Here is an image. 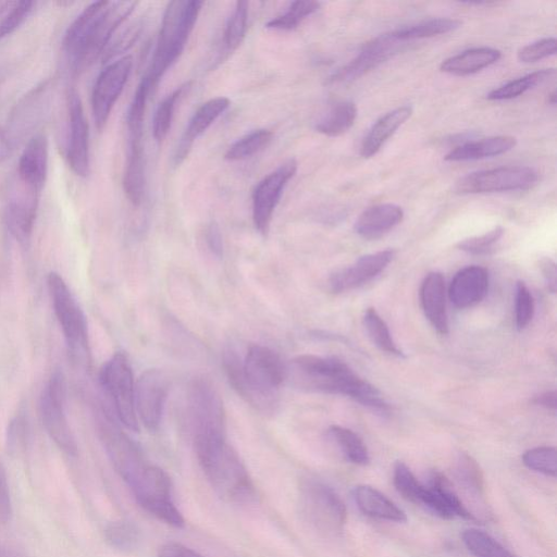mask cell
Instances as JSON below:
<instances>
[{
	"label": "cell",
	"instance_id": "cell-44",
	"mask_svg": "<svg viewBox=\"0 0 557 557\" xmlns=\"http://www.w3.org/2000/svg\"><path fill=\"white\" fill-rule=\"evenodd\" d=\"M320 8L317 1H295L288 9L271 18L265 27L275 30H293Z\"/></svg>",
	"mask_w": 557,
	"mask_h": 557
},
{
	"label": "cell",
	"instance_id": "cell-33",
	"mask_svg": "<svg viewBox=\"0 0 557 557\" xmlns=\"http://www.w3.org/2000/svg\"><path fill=\"white\" fill-rule=\"evenodd\" d=\"M429 487L442 499L453 517H459L468 521H478V517L468 509L455 491L451 482L438 470H432L429 474Z\"/></svg>",
	"mask_w": 557,
	"mask_h": 557
},
{
	"label": "cell",
	"instance_id": "cell-54",
	"mask_svg": "<svg viewBox=\"0 0 557 557\" xmlns=\"http://www.w3.org/2000/svg\"><path fill=\"white\" fill-rule=\"evenodd\" d=\"M206 242L211 252L221 258L223 256V242L219 226L211 222L206 230Z\"/></svg>",
	"mask_w": 557,
	"mask_h": 557
},
{
	"label": "cell",
	"instance_id": "cell-46",
	"mask_svg": "<svg viewBox=\"0 0 557 557\" xmlns=\"http://www.w3.org/2000/svg\"><path fill=\"white\" fill-rule=\"evenodd\" d=\"M36 5L34 1L12 2L0 17V40L16 32L32 15Z\"/></svg>",
	"mask_w": 557,
	"mask_h": 557
},
{
	"label": "cell",
	"instance_id": "cell-4",
	"mask_svg": "<svg viewBox=\"0 0 557 557\" xmlns=\"http://www.w3.org/2000/svg\"><path fill=\"white\" fill-rule=\"evenodd\" d=\"M194 447L205 475L223 499L237 504L253 499L252 481L225 436H195Z\"/></svg>",
	"mask_w": 557,
	"mask_h": 557
},
{
	"label": "cell",
	"instance_id": "cell-31",
	"mask_svg": "<svg viewBox=\"0 0 557 557\" xmlns=\"http://www.w3.org/2000/svg\"><path fill=\"white\" fill-rule=\"evenodd\" d=\"M123 188L127 199L138 207L145 190V160L143 144H128L123 174Z\"/></svg>",
	"mask_w": 557,
	"mask_h": 557
},
{
	"label": "cell",
	"instance_id": "cell-45",
	"mask_svg": "<svg viewBox=\"0 0 557 557\" xmlns=\"http://www.w3.org/2000/svg\"><path fill=\"white\" fill-rule=\"evenodd\" d=\"M107 542L123 552L133 550L139 543V531L129 521L116 520L109 523L104 530Z\"/></svg>",
	"mask_w": 557,
	"mask_h": 557
},
{
	"label": "cell",
	"instance_id": "cell-17",
	"mask_svg": "<svg viewBox=\"0 0 557 557\" xmlns=\"http://www.w3.org/2000/svg\"><path fill=\"white\" fill-rule=\"evenodd\" d=\"M400 45V41L396 40L391 33L380 35L364 44L360 52L351 61L338 69L329 78V82L332 84H343L361 77L397 53Z\"/></svg>",
	"mask_w": 557,
	"mask_h": 557
},
{
	"label": "cell",
	"instance_id": "cell-42",
	"mask_svg": "<svg viewBox=\"0 0 557 557\" xmlns=\"http://www.w3.org/2000/svg\"><path fill=\"white\" fill-rule=\"evenodd\" d=\"M188 86L189 84H185L177 87L174 91L168 95L157 107L152 120V134L154 140L158 144H161L168 136L171 129L177 101H180V99L182 98L186 90V87Z\"/></svg>",
	"mask_w": 557,
	"mask_h": 557
},
{
	"label": "cell",
	"instance_id": "cell-49",
	"mask_svg": "<svg viewBox=\"0 0 557 557\" xmlns=\"http://www.w3.org/2000/svg\"><path fill=\"white\" fill-rule=\"evenodd\" d=\"M504 234L502 226H496L492 231L481 235L463 239L457 244V247L472 255H483L491 251L493 246L500 239Z\"/></svg>",
	"mask_w": 557,
	"mask_h": 557
},
{
	"label": "cell",
	"instance_id": "cell-18",
	"mask_svg": "<svg viewBox=\"0 0 557 557\" xmlns=\"http://www.w3.org/2000/svg\"><path fill=\"white\" fill-rule=\"evenodd\" d=\"M18 184L10 194L4 220L13 238L20 245L27 246L33 235L40 194Z\"/></svg>",
	"mask_w": 557,
	"mask_h": 557
},
{
	"label": "cell",
	"instance_id": "cell-28",
	"mask_svg": "<svg viewBox=\"0 0 557 557\" xmlns=\"http://www.w3.org/2000/svg\"><path fill=\"white\" fill-rule=\"evenodd\" d=\"M412 108L403 106L382 115L370 128L360 147L363 158L374 156L385 141L411 116Z\"/></svg>",
	"mask_w": 557,
	"mask_h": 557
},
{
	"label": "cell",
	"instance_id": "cell-2",
	"mask_svg": "<svg viewBox=\"0 0 557 557\" xmlns=\"http://www.w3.org/2000/svg\"><path fill=\"white\" fill-rule=\"evenodd\" d=\"M135 5V2L96 1L75 17L62 41L63 52L75 73L88 69L106 52L119 26Z\"/></svg>",
	"mask_w": 557,
	"mask_h": 557
},
{
	"label": "cell",
	"instance_id": "cell-39",
	"mask_svg": "<svg viewBox=\"0 0 557 557\" xmlns=\"http://www.w3.org/2000/svg\"><path fill=\"white\" fill-rule=\"evenodd\" d=\"M393 482L396 491L408 502L424 506L428 487L421 484L411 470L403 461L394 465Z\"/></svg>",
	"mask_w": 557,
	"mask_h": 557
},
{
	"label": "cell",
	"instance_id": "cell-56",
	"mask_svg": "<svg viewBox=\"0 0 557 557\" xmlns=\"http://www.w3.org/2000/svg\"><path fill=\"white\" fill-rule=\"evenodd\" d=\"M13 148L14 144L9 133L4 127L0 126V163L10 157Z\"/></svg>",
	"mask_w": 557,
	"mask_h": 557
},
{
	"label": "cell",
	"instance_id": "cell-21",
	"mask_svg": "<svg viewBox=\"0 0 557 557\" xmlns=\"http://www.w3.org/2000/svg\"><path fill=\"white\" fill-rule=\"evenodd\" d=\"M230 107L225 97H215L202 103L191 115L174 151L172 163L178 166L189 154L195 140L201 136Z\"/></svg>",
	"mask_w": 557,
	"mask_h": 557
},
{
	"label": "cell",
	"instance_id": "cell-15",
	"mask_svg": "<svg viewBox=\"0 0 557 557\" xmlns=\"http://www.w3.org/2000/svg\"><path fill=\"white\" fill-rule=\"evenodd\" d=\"M168 392V377L158 369L144 371L135 383L137 419L151 432L158 430L161 423Z\"/></svg>",
	"mask_w": 557,
	"mask_h": 557
},
{
	"label": "cell",
	"instance_id": "cell-36",
	"mask_svg": "<svg viewBox=\"0 0 557 557\" xmlns=\"http://www.w3.org/2000/svg\"><path fill=\"white\" fill-rule=\"evenodd\" d=\"M555 69H544L529 73L522 77L507 82L506 84L493 89L486 96L490 100H508L516 98L529 89L543 84L555 76Z\"/></svg>",
	"mask_w": 557,
	"mask_h": 557
},
{
	"label": "cell",
	"instance_id": "cell-59",
	"mask_svg": "<svg viewBox=\"0 0 557 557\" xmlns=\"http://www.w3.org/2000/svg\"><path fill=\"white\" fill-rule=\"evenodd\" d=\"M548 101L552 103V104H555L556 103V91H552V94H549L548 96Z\"/></svg>",
	"mask_w": 557,
	"mask_h": 557
},
{
	"label": "cell",
	"instance_id": "cell-30",
	"mask_svg": "<svg viewBox=\"0 0 557 557\" xmlns=\"http://www.w3.org/2000/svg\"><path fill=\"white\" fill-rule=\"evenodd\" d=\"M500 57V51L494 48H472L445 59L440 69L447 74L466 76L494 64Z\"/></svg>",
	"mask_w": 557,
	"mask_h": 557
},
{
	"label": "cell",
	"instance_id": "cell-48",
	"mask_svg": "<svg viewBox=\"0 0 557 557\" xmlns=\"http://www.w3.org/2000/svg\"><path fill=\"white\" fill-rule=\"evenodd\" d=\"M29 436L28 421L24 411L16 413L9 422L5 434V445L12 455L25 451Z\"/></svg>",
	"mask_w": 557,
	"mask_h": 557
},
{
	"label": "cell",
	"instance_id": "cell-35",
	"mask_svg": "<svg viewBox=\"0 0 557 557\" xmlns=\"http://www.w3.org/2000/svg\"><path fill=\"white\" fill-rule=\"evenodd\" d=\"M461 22L455 18H432L391 32L400 41L429 38L457 29Z\"/></svg>",
	"mask_w": 557,
	"mask_h": 557
},
{
	"label": "cell",
	"instance_id": "cell-34",
	"mask_svg": "<svg viewBox=\"0 0 557 557\" xmlns=\"http://www.w3.org/2000/svg\"><path fill=\"white\" fill-rule=\"evenodd\" d=\"M248 24V2L237 1L230 15L223 36V48L219 62L232 54L243 42Z\"/></svg>",
	"mask_w": 557,
	"mask_h": 557
},
{
	"label": "cell",
	"instance_id": "cell-24",
	"mask_svg": "<svg viewBox=\"0 0 557 557\" xmlns=\"http://www.w3.org/2000/svg\"><path fill=\"white\" fill-rule=\"evenodd\" d=\"M421 305L426 319L442 335L448 333L445 282L440 272H430L420 289Z\"/></svg>",
	"mask_w": 557,
	"mask_h": 557
},
{
	"label": "cell",
	"instance_id": "cell-43",
	"mask_svg": "<svg viewBox=\"0 0 557 557\" xmlns=\"http://www.w3.org/2000/svg\"><path fill=\"white\" fill-rule=\"evenodd\" d=\"M455 478L468 493L480 497L484 490L483 473L479 463L468 454H460L455 465Z\"/></svg>",
	"mask_w": 557,
	"mask_h": 557
},
{
	"label": "cell",
	"instance_id": "cell-41",
	"mask_svg": "<svg viewBox=\"0 0 557 557\" xmlns=\"http://www.w3.org/2000/svg\"><path fill=\"white\" fill-rule=\"evenodd\" d=\"M362 320L369 337L376 347L387 354L403 356L401 350L396 346L391 335L387 324L374 308H368Z\"/></svg>",
	"mask_w": 557,
	"mask_h": 557
},
{
	"label": "cell",
	"instance_id": "cell-57",
	"mask_svg": "<svg viewBox=\"0 0 557 557\" xmlns=\"http://www.w3.org/2000/svg\"><path fill=\"white\" fill-rule=\"evenodd\" d=\"M556 398H557L556 392L549 391V392H545L539 396H535V398L533 399V403L539 406L545 407L547 409L555 410L556 406H557Z\"/></svg>",
	"mask_w": 557,
	"mask_h": 557
},
{
	"label": "cell",
	"instance_id": "cell-32",
	"mask_svg": "<svg viewBox=\"0 0 557 557\" xmlns=\"http://www.w3.org/2000/svg\"><path fill=\"white\" fill-rule=\"evenodd\" d=\"M357 108L351 101H342L334 104L325 115L315 124L317 132L336 137L345 134L354 125Z\"/></svg>",
	"mask_w": 557,
	"mask_h": 557
},
{
	"label": "cell",
	"instance_id": "cell-38",
	"mask_svg": "<svg viewBox=\"0 0 557 557\" xmlns=\"http://www.w3.org/2000/svg\"><path fill=\"white\" fill-rule=\"evenodd\" d=\"M467 549L475 557H518L488 533L470 528L461 533Z\"/></svg>",
	"mask_w": 557,
	"mask_h": 557
},
{
	"label": "cell",
	"instance_id": "cell-9",
	"mask_svg": "<svg viewBox=\"0 0 557 557\" xmlns=\"http://www.w3.org/2000/svg\"><path fill=\"white\" fill-rule=\"evenodd\" d=\"M300 507L306 520L321 534L336 536L343 532L347 511L339 495L327 484L306 480L300 485Z\"/></svg>",
	"mask_w": 557,
	"mask_h": 557
},
{
	"label": "cell",
	"instance_id": "cell-6",
	"mask_svg": "<svg viewBox=\"0 0 557 557\" xmlns=\"http://www.w3.org/2000/svg\"><path fill=\"white\" fill-rule=\"evenodd\" d=\"M47 286L53 312L72 360L82 366L87 364L89 342L87 321L83 309L59 273L50 272L48 274Z\"/></svg>",
	"mask_w": 557,
	"mask_h": 557
},
{
	"label": "cell",
	"instance_id": "cell-22",
	"mask_svg": "<svg viewBox=\"0 0 557 557\" xmlns=\"http://www.w3.org/2000/svg\"><path fill=\"white\" fill-rule=\"evenodd\" d=\"M49 87L48 83H42L16 104L10 117V126L5 128L14 146L16 140L23 138L36 127L45 114L44 112L48 106Z\"/></svg>",
	"mask_w": 557,
	"mask_h": 557
},
{
	"label": "cell",
	"instance_id": "cell-40",
	"mask_svg": "<svg viewBox=\"0 0 557 557\" xmlns=\"http://www.w3.org/2000/svg\"><path fill=\"white\" fill-rule=\"evenodd\" d=\"M273 133L265 128L252 131L234 141L226 150L224 158L228 161H240L252 157L269 146Z\"/></svg>",
	"mask_w": 557,
	"mask_h": 557
},
{
	"label": "cell",
	"instance_id": "cell-26",
	"mask_svg": "<svg viewBox=\"0 0 557 557\" xmlns=\"http://www.w3.org/2000/svg\"><path fill=\"white\" fill-rule=\"evenodd\" d=\"M352 497L358 509L368 517L399 523L407 521L406 512L371 485L355 486Z\"/></svg>",
	"mask_w": 557,
	"mask_h": 557
},
{
	"label": "cell",
	"instance_id": "cell-29",
	"mask_svg": "<svg viewBox=\"0 0 557 557\" xmlns=\"http://www.w3.org/2000/svg\"><path fill=\"white\" fill-rule=\"evenodd\" d=\"M517 145L512 136L500 135L479 140L467 141L451 149L444 159L446 161H469L495 157L511 150Z\"/></svg>",
	"mask_w": 557,
	"mask_h": 557
},
{
	"label": "cell",
	"instance_id": "cell-1",
	"mask_svg": "<svg viewBox=\"0 0 557 557\" xmlns=\"http://www.w3.org/2000/svg\"><path fill=\"white\" fill-rule=\"evenodd\" d=\"M222 360L230 384L243 399L262 413L275 411L277 389L287 376V368L275 351L252 345L240 358L228 348Z\"/></svg>",
	"mask_w": 557,
	"mask_h": 557
},
{
	"label": "cell",
	"instance_id": "cell-23",
	"mask_svg": "<svg viewBox=\"0 0 557 557\" xmlns=\"http://www.w3.org/2000/svg\"><path fill=\"white\" fill-rule=\"evenodd\" d=\"M488 290V272L479 265L458 271L450 282L448 296L457 308H468L480 302Z\"/></svg>",
	"mask_w": 557,
	"mask_h": 557
},
{
	"label": "cell",
	"instance_id": "cell-50",
	"mask_svg": "<svg viewBox=\"0 0 557 557\" xmlns=\"http://www.w3.org/2000/svg\"><path fill=\"white\" fill-rule=\"evenodd\" d=\"M534 313V301L528 286L519 281L516 285V325L523 330L531 322Z\"/></svg>",
	"mask_w": 557,
	"mask_h": 557
},
{
	"label": "cell",
	"instance_id": "cell-25",
	"mask_svg": "<svg viewBox=\"0 0 557 557\" xmlns=\"http://www.w3.org/2000/svg\"><path fill=\"white\" fill-rule=\"evenodd\" d=\"M403 209L394 203H379L366 209L356 220L355 232L367 239L379 238L403 221Z\"/></svg>",
	"mask_w": 557,
	"mask_h": 557
},
{
	"label": "cell",
	"instance_id": "cell-37",
	"mask_svg": "<svg viewBox=\"0 0 557 557\" xmlns=\"http://www.w3.org/2000/svg\"><path fill=\"white\" fill-rule=\"evenodd\" d=\"M329 433L348 461L358 466L369 465L368 448L354 431L341 425H331Z\"/></svg>",
	"mask_w": 557,
	"mask_h": 557
},
{
	"label": "cell",
	"instance_id": "cell-14",
	"mask_svg": "<svg viewBox=\"0 0 557 557\" xmlns=\"http://www.w3.org/2000/svg\"><path fill=\"white\" fill-rule=\"evenodd\" d=\"M296 171L297 162L287 160L256 185L252 191V221L260 234H267L284 188Z\"/></svg>",
	"mask_w": 557,
	"mask_h": 557
},
{
	"label": "cell",
	"instance_id": "cell-58",
	"mask_svg": "<svg viewBox=\"0 0 557 557\" xmlns=\"http://www.w3.org/2000/svg\"><path fill=\"white\" fill-rule=\"evenodd\" d=\"M0 557H21L8 545L0 541Z\"/></svg>",
	"mask_w": 557,
	"mask_h": 557
},
{
	"label": "cell",
	"instance_id": "cell-13",
	"mask_svg": "<svg viewBox=\"0 0 557 557\" xmlns=\"http://www.w3.org/2000/svg\"><path fill=\"white\" fill-rule=\"evenodd\" d=\"M133 66L131 55L109 63L98 75L91 92V111L98 131H102L111 111L129 77Z\"/></svg>",
	"mask_w": 557,
	"mask_h": 557
},
{
	"label": "cell",
	"instance_id": "cell-19",
	"mask_svg": "<svg viewBox=\"0 0 557 557\" xmlns=\"http://www.w3.org/2000/svg\"><path fill=\"white\" fill-rule=\"evenodd\" d=\"M49 146L44 134H34L27 140L17 163V182L41 193L48 175Z\"/></svg>",
	"mask_w": 557,
	"mask_h": 557
},
{
	"label": "cell",
	"instance_id": "cell-16",
	"mask_svg": "<svg viewBox=\"0 0 557 557\" xmlns=\"http://www.w3.org/2000/svg\"><path fill=\"white\" fill-rule=\"evenodd\" d=\"M69 134L66 160L72 172L86 177L89 173V128L79 95L72 91L69 96Z\"/></svg>",
	"mask_w": 557,
	"mask_h": 557
},
{
	"label": "cell",
	"instance_id": "cell-20",
	"mask_svg": "<svg viewBox=\"0 0 557 557\" xmlns=\"http://www.w3.org/2000/svg\"><path fill=\"white\" fill-rule=\"evenodd\" d=\"M394 251L391 249L381 250L360 257L350 267L334 272L329 280L332 292L342 293L359 287L379 273H381L392 261Z\"/></svg>",
	"mask_w": 557,
	"mask_h": 557
},
{
	"label": "cell",
	"instance_id": "cell-55",
	"mask_svg": "<svg viewBox=\"0 0 557 557\" xmlns=\"http://www.w3.org/2000/svg\"><path fill=\"white\" fill-rule=\"evenodd\" d=\"M539 268L546 281L548 289L555 293L557 288L556 263L550 258L544 257L539 260Z\"/></svg>",
	"mask_w": 557,
	"mask_h": 557
},
{
	"label": "cell",
	"instance_id": "cell-3",
	"mask_svg": "<svg viewBox=\"0 0 557 557\" xmlns=\"http://www.w3.org/2000/svg\"><path fill=\"white\" fill-rule=\"evenodd\" d=\"M294 379L314 391L343 394L375 411L386 413L388 405L376 387L358 376L334 357L300 355L292 361Z\"/></svg>",
	"mask_w": 557,
	"mask_h": 557
},
{
	"label": "cell",
	"instance_id": "cell-8",
	"mask_svg": "<svg viewBox=\"0 0 557 557\" xmlns=\"http://www.w3.org/2000/svg\"><path fill=\"white\" fill-rule=\"evenodd\" d=\"M99 383L119 422L126 429L137 432L139 422L135 409V381L125 354L115 352L102 364Z\"/></svg>",
	"mask_w": 557,
	"mask_h": 557
},
{
	"label": "cell",
	"instance_id": "cell-47",
	"mask_svg": "<svg viewBox=\"0 0 557 557\" xmlns=\"http://www.w3.org/2000/svg\"><path fill=\"white\" fill-rule=\"evenodd\" d=\"M522 462L533 471L555 476L557 471L556 448L550 446L531 448L522 455Z\"/></svg>",
	"mask_w": 557,
	"mask_h": 557
},
{
	"label": "cell",
	"instance_id": "cell-5",
	"mask_svg": "<svg viewBox=\"0 0 557 557\" xmlns=\"http://www.w3.org/2000/svg\"><path fill=\"white\" fill-rule=\"evenodd\" d=\"M203 2L172 1L168 4L148 73L152 88L182 54Z\"/></svg>",
	"mask_w": 557,
	"mask_h": 557
},
{
	"label": "cell",
	"instance_id": "cell-10",
	"mask_svg": "<svg viewBox=\"0 0 557 557\" xmlns=\"http://www.w3.org/2000/svg\"><path fill=\"white\" fill-rule=\"evenodd\" d=\"M66 382L62 371L55 370L46 383L39 400L42 425L49 437L65 455H77V443L66 414Z\"/></svg>",
	"mask_w": 557,
	"mask_h": 557
},
{
	"label": "cell",
	"instance_id": "cell-27",
	"mask_svg": "<svg viewBox=\"0 0 557 557\" xmlns=\"http://www.w3.org/2000/svg\"><path fill=\"white\" fill-rule=\"evenodd\" d=\"M129 488L143 508L153 503L172 500L171 479L157 466L148 465Z\"/></svg>",
	"mask_w": 557,
	"mask_h": 557
},
{
	"label": "cell",
	"instance_id": "cell-52",
	"mask_svg": "<svg viewBox=\"0 0 557 557\" xmlns=\"http://www.w3.org/2000/svg\"><path fill=\"white\" fill-rule=\"evenodd\" d=\"M12 512V498L8 475L3 465L0 462V523H8L11 520Z\"/></svg>",
	"mask_w": 557,
	"mask_h": 557
},
{
	"label": "cell",
	"instance_id": "cell-51",
	"mask_svg": "<svg viewBox=\"0 0 557 557\" xmlns=\"http://www.w3.org/2000/svg\"><path fill=\"white\" fill-rule=\"evenodd\" d=\"M557 40L547 37L529 44L518 51V60L524 63H532L556 53Z\"/></svg>",
	"mask_w": 557,
	"mask_h": 557
},
{
	"label": "cell",
	"instance_id": "cell-7",
	"mask_svg": "<svg viewBox=\"0 0 557 557\" xmlns=\"http://www.w3.org/2000/svg\"><path fill=\"white\" fill-rule=\"evenodd\" d=\"M96 429L112 466L131 487L148 466L140 447L103 408L96 411Z\"/></svg>",
	"mask_w": 557,
	"mask_h": 557
},
{
	"label": "cell",
	"instance_id": "cell-12",
	"mask_svg": "<svg viewBox=\"0 0 557 557\" xmlns=\"http://www.w3.org/2000/svg\"><path fill=\"white\" fill-rule=\"evenodd\" d=\"M539 173L530 166H500L469 173L456 183L460 194H485L532 188Z\"/></svg>",
	"mask_w": 557,
	"mask_h": 557
},
{
	"label": "cell",
	"instance_id": "cell-53",
	"mask_svg": "<svg viewBox=\"0 0 557 557\" xmlns=\"http://www.w3.org/2000/svg\"><path fill=\"white\" fill-rule=\"evenodd\" d=\"M158 557H203L198 552L176 542L163 544L158 552Z\"/></svg>",
	"mask_w": 557,
	"mask_h": 557
},
{
	"label": "cell",
	"instance_id": "cell-11",
	"mask_svg": "<svg viewBox=\"0 0 557 557\" xmlns=\"http://www.w3.org/2000/svg\"><path fill=\"white\" fill-rule=\"evenodd\" d=\"M188 413L195 436H225L222 399L212 383L195 377L188 388Z\"/></svg>",
	"mask_w": 557,
	"mask_h": 557
}]
</instances>
